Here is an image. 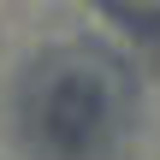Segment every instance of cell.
I'll return each mask as SVG.
<instances>
[{"label":"cell","instance_id":"6da1fadb","mask_svg":"<svg viewBox=\"0 0 160 160\" xmlns=\"http://www.w3.org/2000/svg\"><path fill=\"white\" fill-rule=\"evenodd\" d=\"M119 12H131V18H160V0H113Z\"/></svg>","mask_w":160,"mask_h":160}]
</instances>
